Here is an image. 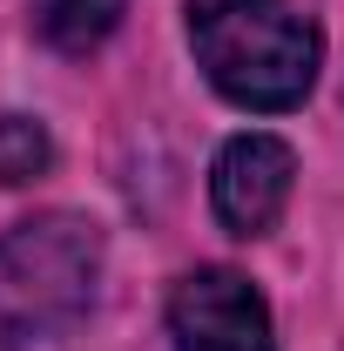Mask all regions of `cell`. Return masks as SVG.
<instances>
[{
  "label": "cell",
  "instance_id": "cell-7",
  "mask_svg": "<svg viewBox=\"0 0 344 351\" xmlns=\"http://www.w3.org/2000/svg\"><path fill=\"white\" fill-rule=\"evenodd\" d=\"M14 345H21V338H7V331H0V351H14Z\"/></svg>",
  "mask_w": 344,
  "mask_h": 351
},
{
  "label": "cell",
  "instance_id": "cell-4",
  "mask_svg": "<svg viewBox=\"0 0 344 351\" xmlns=\"http://www.w3.org/2000/svg\"><path fill=\"white\" fill-rule=\"evenodd\" d=\"M297 189V156L277 135H230L210 162V210L230 237H263L291 210Z\"/></svg>",
  "mask_w": 344,
  "mask_h": 351
},
{
  "label": "cell",
  "instance_id": "cell-3",
  "mask_svg": "<svg viewBox=\"0 0 344 351\" xmlns=\"http://www.w3.org/2000/svg\"><path fill=\"white\" fill-rule=\"evenodd\" d=\"M169 338L175 351H277L270 338V304L250 277L236 270H189L169 291Z\"/></svg>",
  "mask_w": 344,
  "mask_h": 351
},
{
  "label": "cell",
  "instance_id": "cell-5",
  "mask_svg": "<svg viewBox=\"0 0 344 351\" xmlns=\"http://www.w3.org/2000/svg\"><path fill=\"white\" fill-rule=\"evenodd\" d=\"M27 7H34V34L54 54H95L129 14V0H27Z\"/></svg>",
  "mask_w": 344,
  "mask_h": 351
},
{
  "label": "cell",
  "instance_id": "cell-6",
  "mask_svg": "<svg viewBox=\"0 0 344 351\" xmlns=\"http://www.w3.org/2000/svg\"><path fill=\"white\" fill-rule=\"evenodd\" d=\"M47 169H54V135L34 115H0V189L41 182Z\"/></svg>",
  "mask_w": 344,
  "mask_h": 351
},
{
  "label": "cell",
  "instance_id": "cell-2",
  "mask_svg": "<svg viewBox=\"0 0 344 351\" xmlns=\"http://www.w3.org/2000/svg\"><path fill=\"white\" fill-rule=\"evenodd\" d=\"M101 284V230L75 210H47L0 230V331L54 338L82 324Z\"/></svg>",
  "mask_w": 344,
  "mask_h": 351
},
{
  "label": "cell",
  "instance_id": "cell-1",
  "mask_svg": "<svg viewBox=\"0 0 344 351\" xmlns=\"http://www.w3.org/2000/svg\"><path fill=\"white\" fill-rule=\"evenodd\" d=\"M189 47L216 95L257 115L297 108L324 61L310 14L291 0H189Z\"/></svg>",
  "mask_w": 344,
  "mask_h": 351
}]
</instances>
